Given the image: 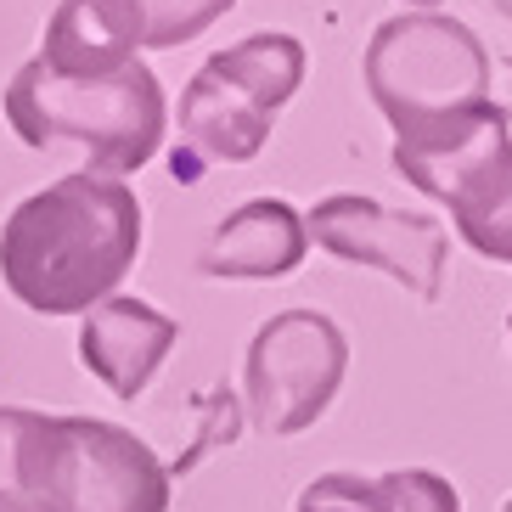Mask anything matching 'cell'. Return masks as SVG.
Segmentation results:
<instances>
[{"instance_id": "12", "label": "cell", "mask_w": 512, "mask_h": 512, "mask_svg": "<svg viewBox=\"0 0 512 512\" xmlns=\"http://www.w3.org/2000/svg\"><path fill=\"white\" fill-rule=\"evenodd\" d=\"M299 512H406V484L400 467L383 479H361V473H321L304 484Z\"/></svg>"}, {"instance_id": "8", "label": "cell", "mask_w": 512, "mask_h": 512, "mask_svg": "<svg viewBox=\"0 0 512 512\" xmlns=\"http://www.w3.org/2000/svg\"><path fill=\"white\" fill-rule=\"evenodd\" d=\"M304 231L332 259L383 271L422 304H439V293H445L451 237H445V220H434V214L389 209L361 192H332L304 214Z\"/></svg>"}, {"instance_id": "14", "label": "cell", "mask_w": 512, "mask_h": 512, "mask_svg": "<svg viewBox=\"0 0 512 512\" xmlns=\"http://www.w3.org/2000/svg\"><path fill=\"white\" fill-rule=\"evenodd\" d=\"M411 6H434V0H411ZM490 6H496L501 17H512V0H490Z\"/></svg>"}, {"instance_id": "17", "label": "cell", "mask_w": 512, "mask_h": 512, "mask_svg": "<svg viewBox=\"0 0 512 512\" xmlns=\"http://www.w3.org/2000/svg\"><path fill=\"white\" fill-rule=\"evenodd\" d=\"M507 512H512V501H507Z\"/></svg>"}, {"instance_id": "3", "label": "cell", "mask_w": 512, "mask_h": 512, "mask_svg": "<svg viewBox=\"0 0 512 512\" xmlns=\"http://www.w3.org/2000/svg\"><path fill=\"white\" fill-rule=\"evenodd\" d=\"M366 96L394 124V147L434 141L490 107V51L462 17L400 12L377 23L361 57Z\"/></svg>"}, {"instance_id": "1", "label": "cell", "mask_w": 512, "mask_h": 512, "mask_svg": "<svg viewBox=\"0 0 512 512\" xmlns=\"http://www.w3.org/2000/svg\"><path fill=\"white\" fill-rule=\"evenodd\" d=\"M141 237V197L119 175L74 169L6 214L0 282L34 316H85L130 276Z\"/></svg>"}, {"instance_id": "7", "label": "cell", "mask_w": 512, "mask_h": 512, "mask_svg": "<svg viewBox=\"0 0 512 512\" xmlns=\"http://www.w3.org/2000/svg\"><path fill=\"white\" fill-rule=\"evenodd\" d=\"M344 377H349L344 327L321 316V310H282L254 332L248 361H242L248 417L271 439L304 434V428H316L327 417Z\"/></svg>"}, {"instance_id": "2", "label": "cell", "mask_w": 512, "mask_h": 512, "mask_svg": "<svg viewBox=\"0 0 512 512\" xmlns=\"http://www.w3.org/2000/svg\"><path fill=\"white\" fill-rule=\"evenodd\" d=\"M169 479L119 422L0 406V496L29 512H169Z\"/></svg>"}, {"instance_id": "13", "label": "cell", "mask_w": 512, "mask_h": 512, "mask_svg": "<svg viewBox=\"0 0 512 512\" xmlns=\"http://www.w3.org/2000/svg\"><path fill=\"white\" fill-rule=\"evenodd\" d=\"M237 0H136L141 12V46L147 51H175L186 40H197L203 29H214Z\"/></svg>"}, {"instance_id": "15", "label": "cell", "mask_w": 512, "mask_h": 512, "mask_svg": "<svg viewBox=\"0 0 512 512\" xmlns=\"http://www.w3.org/2000/svg\"><path fill=\"white\" fill-rule=\"evenodd\" d=\"M0 512H29L23 501H12V496H0Z\"/></svg>"}, {"instance_id": "10", "label": "cell", "mask_w": 512, "mask_h": 512, "mask_svg": "<svg viewBox=\"0 0 512 512\" xmlns=\"http://www.w3.org/2000/svg\"><path fill=\"white\" fill-rule=\"evenodd\" d=\"M304 254H310L304 214L282 197H254L214 226L197 254V271L214 282H282L304 265Z\"/></svg>"}, {"instance_id": "16", "label": "cell", "mask_w": 512, "mask_h": 512, "mask_svg": "<svg viewBox=\"0 0 512 512\" xmlns=\"http://www.w3.org/2000/svg\"><path fill=\"white\" fill-rule=\"evenodd\" d=\"M507 338H512V316H507Z\"/></svg>"}, {"instance_id": "11", "label": "cell", "mask_w": 512, "mask_h": 512, "mask_svg": "<svg viewBox=\"0 0 512 512\" xmlns=\"http://www.w3.org/2000/svg\"><path fill=\"white\" fill-rule=\"evenodd\" d=\"M141 57L136 0H62L46 23L40 68L57 79H107Z\"/></svg>"}, {"instance_id": "9", "label": "cell", "mask_w": 512, "mask_h": 512, "mask_svg": "<svg viewBox=\"0 0 512 512\" xmlns=\"http://www.w3.org/2000/svg\"><path fill=\"white\" fill-rule=\"evenodd\" d=\"M181 338V321L164 316L158 304L113 293L96 310H85L79 327V366L91 377H102L113 400H141L147 383L158 377V366L169 361V349Z\"/></svg>"}, {"instance_id": "4", "label": "cell", "mask_w": 512, "mask_h": 512, "mask_svg": "<svg viewBox=\"0 0 512 512\" xmlns=\"http://www.w3.org/2000/svg\"><path fill=\"white\" fill-rule=\"evenodd\" d=\"M6 124L23 147H74L91 152L96 175H136L164 147L169 102L147 62H130L107 79H57L40 62H23L6 85Z\"/></svg>"}, {"instance_id": "5", "label": "cell", "mask_w": 512, "mask_h": 512, "mask_svg": "<svg viewBox=\"0 0 512 512\" xmlns=\"http://www.w3.org/2000/svg\"><path fill=\"white\" fill-rule=\"evenodd\" d=\"M304 40L282 29L248 34L214 51L181 91V141L175 181H197V164H248L265 152L271 124L304 85Z\"/></svg>"}, {"instance_id": "6", "label": "cell", "mask_w": 512, "mask_h": 512, "mask_svg": "<svg viewBox=\"0 0 512 512\" xmlns=\"http://www.w3.org/2000/svg\"><path fill=\"white\" fill-rule=\"evenodd\" d=\"M400 181L451 209V226L473 254L512 265V119L490 102L467 124L417 147H394Z\"/></svg>"}]
</instances>
